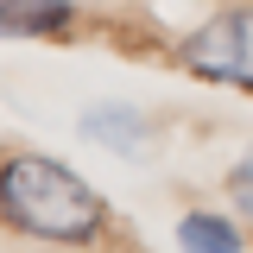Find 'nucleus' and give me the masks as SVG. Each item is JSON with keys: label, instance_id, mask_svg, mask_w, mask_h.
Returning a JSON list of instances; mask_svg holds the SVG:
<instances>
[{"label": "nucleus", "instance_id": "1", "mask_svg": "<svg viewBox=\"0 0 253 253\" xmlns=\"http://www.w3.org/2000/svg\"><path fill=\"white\" fill-rule=\"evenodd\" d=\"M0 215L19 234L57 241V247H89L108 228V203L70 165H57L44 152H13L0 171Z\"/></svg>", "mask_w": 253, "mask_h": 253}, {"label": "nucleus", "instance_id": "2", "mask_svg": "<svg viewBox=\"0 0 253 253\" xmlns=\"http://www.w3.org/2000/svg\"><path fill=\"white\" fill-rule=\"evenodd\" d=\"M177 63L203 83L253 89V6H221L177 44Z\"/></svg>", "mask_w": 253, "mask_h": 253}, {"label": "nucleus", "instance_id": "3", "mask_svg": "<svg viewBox=\"0 0 253 253\" xmlns=\"http://www.w3.org/2000/svg\"><path fill=\"white\" fill-rule=\"evenodd\" d=\"M76 19V0H0V32L6 38H51Z\"/></svg>", "mask_w": 253, "mask_h": 253}, {"label": "nucleus", "instance_id": "4", "mask_svg": "<svg viewBox=\"0 0 253 253\" xmlns=\"http://www.w3.org/2000/svg\"><path fill=\"white\" fill-rule=\"evenodd\" d=\"M177 247L184 253H241V228L215 209H190L177 221Z\"/></svg>", "mask_w": 253, "mask_h": 253}, {"label": "nucleus", "instance_id": "5", "mask_svg": "<svg viewBox=\"0 0 253 253\" xmlns=\"http://www.w3.org/2000/svg\"><path fill=\"white\" fill-rule=\"evenodd\" d=\"M83 133L101 139V146H114V152H139L146 146V121L133 108H95L89 121H83Z\"/></svg>", "mask_w": 253, "mask_h": 253}, {"label": "nucleus", "instance_id": "6", "mask_svg": "<svg viewBox=\"0 0 253 253\" xmlns=\"http://www.w3.org/2000/svg\"><path fill=\"white\" fill-rule=\"evenodd\" d=\"M228 190H234V209H241V215H253V146L241 152V165H234Z\"/></svg>", "mask_w": 253, "mask_h": 253}]
</instances>
